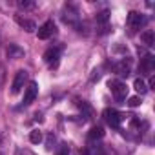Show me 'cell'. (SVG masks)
Wrapping results in <instances>:
<instances>
[{"mask_svg":"<svg viewBox=\"0 0 155 155\" xmlns=\"http://www.w3.org/2000/svg\"><path fill=\"white\" fill-rule=\"evenodd\" d=\"M108 86H110V90H111V93H113V97L117 101H124L128 97V86L124 82H120V81H110Z\"/></svg>","mask_w":155,"mask_h":155,"instance_id":"1","label":"cell"},{"mask_svg":"<svg viewBox=\"0 0 155 155\" xmlns=\"http://www.w3.org/2000/svg\"><path fill=\"white\" fill-rule=\"evenodd\" d=\"M102 115H104V120L108 122V126H111V128H119L122 122V115L113 108H106Z\"/></svg>","mask_w":155,"mask_h":155,"instance_id":"2","label":"cell"},{"mask_svg":"<svg viewBox=\"0 0 155 155\" xmlns=\"http://www.w3.org/2000/svg\"><path fill=\"white\" fill-rule=\"evenodd\" d=\"M57 33V26H55V22L53 20H48V22H44L38 29H37V35H38V38L40 40H48L49 37H53Z\"/></svg>","mask_w":155,"mask_h":155,"instance_id":"3","label":"cell"},{"mask_svg":"<svg viewBox=\"0 0 155 155\" xmlns=\"http://www.w3.org/2000/svg\"><path fill=\"white\" fill-rule=\"evenodd\" d=\"M128 26L131 28V29H140L144 24H146V17L142 15V13H137V11H130L128 13Z\"/></svg>","mask_w":155,"mask_h":155,"instance_id":"4","label":"cell"},{"mask_svg":"<svg viewBox=\"0 0 155 155\" xmlns=\"http://www.w3.org/2000/svg\"><path fill=\"white\" fill-rule=\"evenodd\" d=\"M26 81H28V71H24V69L17 71V75H15V81H13V84H11V93H18V91L24 88Z\"/></svg>","mask_w":155,"mask_h":155,"instance_id":"5","label":"cell"},{"mask_svg":"<svg viewBox=\"0 0 155 155\" xmlns=\"http://www.w3.org/2000/svg\"><path fill=\"white\" fill-rule=\"evenodd\" d=\"M37 95H38V84L35 82V81H31L29 84H28V88H26V93H24V104L26 106H29L35 99H37Z\"/></svg>","mask_w":155,"mask_h":155,"instance_id":"6","label":"cell"},{"mask_svg":"<svg viewBox=\"0 0 155 155\" xmlns=\"http://www.w3.org/2000/svg\"><path fill=\"white\" fill-rule=\"evenodd\" d=\"M58 58H60V51L57 48H49L46 53H44V60L49 68H57L58 66Z\"/></svg>","mask_w":155,"mask_h":155,"instance_id":"7","label":"cell"},{"mask_svg":"<svg viewBox=\"0 0 155 155\" xmlns=\"http://www.w3.org/2000/svg\"><path fill=\"white\" fill-rule=\"evenodd\" d=\"M140 71L142 73H151L153 71V68H155V58H153V55H146L144 58H140Z\"/></svg>","mask_w":155,"mask_h":155,"instance_id":"8","label":"cell"},{"mask_svg":"<svg viewBox=\"0 0 155 155\" xmlns=\"http://www.w3.org/2000/svg\"><path fill=\"white\" fill-rule=\"evenodd\" d=\"M15 20H17V24L22 28V29H26L28 33H33L35 29H37V26H35V22H31V20H28V18H22V17H15Z\"/></svg>","mask_w":155,"mask_h":155,"instance_id":"9","label":"cell"},{"mask_svg":"<svg viewBox=\"0 0 155 155\" xmlns=\"http://www.w3.org/2000/svg\"><path fill=\"white\" fill-rule=\"evenodd\" d=\"M8 55H9V58H20V57H24V49L20 46H17V44H9Z\"/></svg>","mask_w":155,"mask_h":155,"instance_id":"10","label":"cell"},{"mask_svg":"<svg viewBox=\"0 0 155 155\" xmlns=\"http://www.w3.org/2000/svg\"><path fill=\"white\" fill-rule=\"evenodd\" d=\"M115 73L120 75V77H128V75H130V64H128L126 60L119 62V64L115 66Z\"/></svg>","mask_w":155,"mask_h":155,"instance_id":"11","label":"cell"},{"mask_svg":"<svg viewBox=\"0 0 155 155\" xmlns=\"http://www.w3.org/2000/svg\"><path fill=\"white\" fill-rule=\"evenodd\" d=\"M102 137H104V130L101 126H93L90 130V133H88V139L90 140H97V139H102Z\"/></svg>","mask_w":155,"mask_h":155,"instance_id":"12","label":"cell"},{"mask_svg":"<svg viewBox=\"0 0 155 155\" xmlns=\"http://www.w3.org/2000/svg\"><path fill=\"white\" fill-rule=\"evenodd\" d=\"M133 88H135V91H137V93H140V95H144V93L148 91V86H146V82H144L142 79H135Z\"/></svg>","mask_w":155,"mask_h":155,"instance_id":"13","label":"cell"},{"mask_svg":"<svg viewBox=\"0 0 155 155\" xmlns=\"http://www.w3.org/2000/svg\"><path fill=\"white\" fill-rule=\"evenodd\" d=\"M140 38L144 40V44H146V46H153V31H151V29L144 31V33L140 35Z\"/></svg>","mask_w":155,"mask_h":155,"instance_id":"14","label":"cell"},{"mask_svg":"<svg viewBox=\"0 0 155 155\" xmlns=\"http://www.w3.org/2000/svg\"><path fill=\"white\" fill-rule=\"evenodd\" d=\"M29 140H31L33 144H38V142H42V131H38V130H33V131L29 133Z\"/></svg>","mask_w":155,"mask_h":155,"instance_id":"15","label":"cell"},{"mask_svg":"<svg viewBox=\"0 0 155 155\" xmlns=\"http://www.w3.org/2000/svg\"><path fill=\"white\" fill-rule=\"evenodd\" d=\"M128 106H130V108L140 106V97H137V95H135V97H130V99H128Z\"/></svg>","mask_w":155,"mask_h":155,"instance_id":"16","label":"cell"},{"mask_svg":"<svg viewBox=\"0 0 155 155\" xmlns=\"http://www.w3.org/2000/svg\"><path fill=\"white\" fill-rule=\"evenodd\" d=\"M108 18H110V15H108V11H102V13H99L97 15V22H108Z\"/></svg>","mask_w":155,"mask_h":155,"instance_id":"17","label":"cell"},{"mask_svg":"<svg viewBox=\"0 0 155 155\" xmlns=\"http://www.w3.org/2000/svg\"><path fill=\"white\" fill-rule=\"evenodd\" d=\"M35 4L33 2H28V0H20V2H18V8L20 9H29V8H33Z\"/></svg>","mask_w":155,"mask_h":155,"instance_id":"18","label":"cell"},{"mask_svg":"<svg viewBox=\"0 0 155 155\" xmlns=\"http://www.w3.org/2000/svg\"><path fill=\"white\" fill-rule=\"evenodd\" d=\"M53 144H55V137H53V135H49V137H48V146H46V148H48V150H51V148H53Z\"/></svg>","mask_w":155,"mask_h":155,"instance_id":"19","label":"cell"},{"mask_svg":"<svg viewBox=\"0 0 155 155\" xmlns=\"http://www.w3.org/2000/svg\"><path fill=\"white\" fill-rule=\"evenodd\" d=\"M20 155H37L35 151H31V150H22L20 151Z\"/></svg>","mask_w":155,"mask_h":155,"instance_id":"20","label":"cell"},{"mask_svg":"<svg viewBox=\"0 0 155 155\" xmlns=\"http://www.w3.org/2000/svg\"><path fill=\"white\" fill-rule=\"evenodd\" d=\"M57 155H69V151H68V148H62V150H60Z\"/></svg>","mask_w":155,"mask_h":155,"instance_id":"21","label":"cell"}]
</instances>
